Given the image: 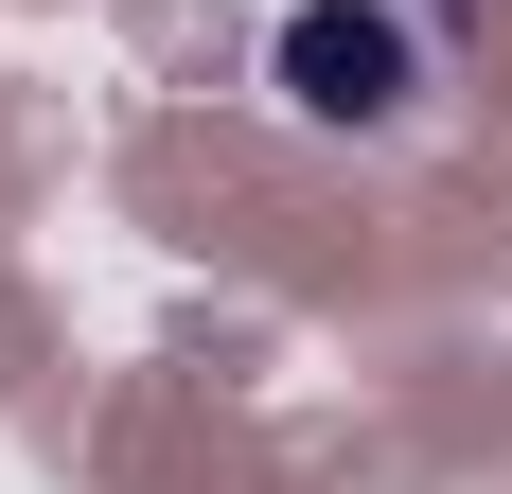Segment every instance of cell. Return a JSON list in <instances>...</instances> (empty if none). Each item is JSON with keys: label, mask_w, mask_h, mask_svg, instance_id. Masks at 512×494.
Listing matches in <instances>:
<instances>
[{"label": "cell", "mask_w": 512, "mask_h": 494, "mask_svg": "<svg viewBox=\"0 0 512 494\" xmlns=\"http://www.w3.org/2000/svg\"><path fill=\"white\" fill-rule=\"evenodd\" d=\"M424 89H442V36L407 0H283L265 18V106L301 142H407Z\"/></svg>", "instance_id": "obj_1"}]
</instances>
